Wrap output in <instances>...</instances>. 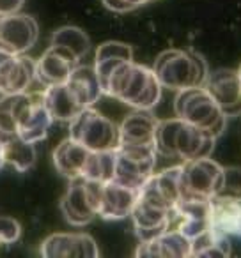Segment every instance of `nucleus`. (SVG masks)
<instances>
[{
	"mask_svg": "<svg viewBox=\"0 0 241 258\" xmlns=\"http://www.w3.org/2000/svg\"><path fill=\"white\" fill-rule=\"evenodd\" d=\"M163 89L183 90L202 87L209 75L206 60L191 50H165L156 57L153 66Z\"/></svg>",
	"mask_w": 241,
	"mask_h": 258,
	"instance_id": "nucleus-4",
	"label": "nucleus"
},
{
	"mask_svg": "<svg viewBox=\"0 0 241 258\" xmlns=\"http://www.w3.org/2000/svg\"><path fill=\"white\" fill-rule=\"evenodd\" d=\"M23 4H25V0H0V15L8 16L18 13Z\"/></svg>",
	"mask_w": 241,
	"mask_h": 258,
	"instance_id": "nucleus-32",
	"label": "nucleus"
},
{
	"mask_svg": "<svg viewBox=\"0 0 241 258\" xmlns=\"http://www.w3.org/2000/svg\"><path fill=\"white\" fill-rule=\"evenodd\" d=\"M216 197L232 198L241 202V168L239 166H227L223 168L222 184Z\"/></svg>",
	"mask_w": 241,
	"mask_h": 258,
	"instance_id": "nucleus-29",
	"label": "nucleus"
},
{
	"mask_svg": "<svg viewBox=\"0 0 241 258\" xmlns=\"http://www.w3.org/2000/svg\"><path fill=\"white\" fill-rule=\"evenodd\" d=\"M237 78H239V83H241V64H239V68H237Z\"/></svg>",
	"mask_w": 241,
	"mask_h": 258,
	"instance_id": "nucleus-33",
	"label": "nucleus"
},
{
	"mask_svg": "<svg viewBox=\"0 0 241 258\" xmlns=\"http://www.w3.org/2000/svg\"><path fill=\"white\" fill-rule=\"evenodd\" d=\"M43 97L54 122H71L80 111L85 110L80 97L68 82L44 87Z\"/></svg>",
	"mask_w": 241,
	"mask_h": 258,
	"instance_id": "nucleus-21",
	"label": "nucleus"
},
{
	"mask_svg": "<svg viewBox=\"0 0 241 258\" xmlns=\"http://www.w3.org/2000/svg\"><path fill=\"white\" fill-rule=\"evenodd\" d=\"M2 18H4V16H2V15H0V22H2Z\"/></svg>",
	"mask_w": 241,
	"mask_h": 258,
	"instance_id": "nucleus-35",
	"label": "nucleus"
},
{
	"mask_svg": "<svg viewBox=\"0 0 241 258\" xmlns=\"http://www.w3.org/2000/svg\"><path fill=\"white\" fill-rule=\"evenodd\" d=\"M101 2L112 13H130L140 6L148 4L149 0H101Z\"/></svg>",
	"mask_w": 241,
	"mask_h": 258,
	"instance_id": "nucleus-31",
	"label": "nucleus"
},
{
	"mask_svg": "<svg viewBox=\"0 0 241 258\" xmlns=\"http://www.w3.org/2000/svg\"><path fill=\"white\" fill-rule=\"evenodd\" d=\"M46 258H98L96 240L87 233H52L41 244Z\"/></svg>",
	"mask_w": 241,
	"mask_h": 258,
	"instance_id": "nucleus-16",
	"label": "nucleus"
},
{
	"mask_svg": "<svg viewBox=\"0 0 241 258\" xmlns=\"http://www.w3.org/2000/svg\"><path fill=\"white\" fill-rule=\"evenodd\" d=\"M174 111L176 117L183 118L188 124L206 129L216 138L225 131L227 117L211 97V94L204 89V85L177 90L174 99Z\"/></svg>",
	"mask_w": 241,
	"mask_h": 258,
	"instance_id": "nucleus-5",
	"label": "nucleus"
},
{
	"mask_svg": "<svg viewBox=\"0 0 241 258\" xmlns=\"http://www.w3.org/2000/svg\"><path fill=\"white\" fill-rule=\"evenodd\" d=\"M69 137L92 152L115 151L119 147V125L89 106L69 122Z\"/></svg>",
	"mask_w": 241,
	"mask_h": 258,
	"instance_id": "nucleus-6",
	"label": "nucleus"
},
{
	"mask_svg": "<svg viewBox=\"0 0 241 258\" xmlns=\"http://www.w3.org/2000/svg\"><path fill=\"white\" fill-rule=\"evenodd\" d=\"M156 124L153 110L131 111L119 124V147H155Z\"/></svg>",
	"mask_w": 241,
	"mask_h": 258,
	"instance_id": "nucleus-19",
	"label": "nucleus"
},
{
	"mask_svg": "<svg viewBox=\"0 0 241 258\" xmlns=\"http://www.w3.org/2000/svg\"><path fill=\"white\" fill-rule=\"evenodd\" d=\"M155 147H117L115 149V168L112 180L124 186L140 189L156 166Z\"/></svg>",
	"mask_w": 241,
	"mask_h": 258,
	"instance_id": "nucleus-9",
	"label": "nucleus"
},
{
	"mask_svg": "<svg viewBox=\"0 0 241 258\" xmlns=\"http://www.w3.org/2000/svg\"><path fill=\"white\" fill-rule=\"evenodd\" d=\"M209 232L232 254V244L241 242V202L213 197L209 211Z\"/></svg>",
	"mask_w": 241,
	"mask_h": 258,
	"instance_id": "nucleus-11",
	"label": "nucleus"
},
{
	"mask_svg": "<svg viewBox=\"0 0 241 258\" xmlns=\"http://www.w3.org/2000/svg\"><path fill=\"white\" fill-rule=\"evenodd\" d=\"M204 89L211 94L220 110L227 118H234L241 115V83L237 78V71L232 69H216L206 78Z\"/></svg>",
	"mask_w": 241,
	"mask_h": 258,
	"instance_id": "nucleus-14",
	"label": "nucleus"
},
{
	"mask_svg": "<svg viewBox=\"0 0 241 258\" xmlns=\"http://www.w3.org/2000/svg\"><path fill=\"white\" fill-rule=\"evenodd\" d=\"M181 198V165L165 168L160 173L153 172L138 189V200L165 211H172Z\"/></svg>",
	"mask_w": 241,
	"mask_h": 258,
	"instance_id": "nucleus-12",
	"label": "nucleus"
},
{
	"mask_svg": "<svg viewBox=\"0 0 241 258\" xmlns=\"http://www.w3.org/2000/svg\"><path fill=\"white\" fill-rule=\"evenodd\" d=\"M138 200V189L124 186L115 180L101 182L100 200H98V216L108 221L130 218Z\"/></svg>",
	"mask_w": 241,
	"mask_h": 258,
	"instance_id": "nucleus-15",
	"label": "nucleus"
},
{
	"mask_svg": "<svg viewBox=\"0 0 241 258\" xmlns=\"http://www.w3.org/2000/svg\"><path fill=\"white\" fill-rule=\"evenodd\" d=\"M34 82L36 60L25 53H15L0 43V94L27 92Z\"/></svg>",
	"mask_w": 241,
	"mask_h": 258,
	"instance_id": "nucleus-10",
	"label": "nucleus"
},
{
	"mask_svg": "<svg viewBox=\"0 0 241 258\" xmlns=\"http://www.w3.org/2000/svg\"><path fill=\"white\" fill-rule=\"evenodd\" d=\"M216 137L209 131L174 117L158 120L155 131V149L158 156L188 159L209 158L215 149Z\"/></svg>",
	"mask_w": 241,
	"mask_h": 258,
	"instance_id": "nucleus-3",
	"label": "nucleus"
},
{
	"mask_svg": "<svg viewBox=\"0 0 241 258\" xmlns=\"http://www.w3.org/2000/svg\"><path fill=\"white\" fill-rule=\"evenodd\" d=\"M211 200L204 198H181L170 211L169 228H176L194 240L209 228Z\"/></svg>",
	"mask_w": 241,
	"mask_h": 258,
	"instance_id": "nucleus-13",
	"label": "nucleus"
},
{
	"mask_svg": "<svg viewBox=\"0 0 241 258\" xmlns=\"http://www.w3.org/2000/svg\"><path fill=\"white\" fill-rule=\"evenodd\" d=\"M22 235V225L15 218L0 216V246L15 244Z\"/></svg>",
	"mask_w": 241,
	"mask_h": 258,
	"instance_id": "nucleus-30",
	"label": "nucleus"
},
{
	"mask_svg": "<svg viewBox=\"0 0 241 258\" xmlns=\"http://www.w3.org/2000/svg\"><path fill=\"white\" fill-rule=\"evenodd\" d=\"M90 152L92 151H89L82 144H78L71 137H68L55 147L54 165L57 168V172L61 175H64L68 180L76 179V177H83V170H85Z\"/></svg>",
	"mask_w": 241,
	"mask_h": 258,
	"instance_id": "nucleus-22",
	"label": "nucleus"
},
{
	"mask_svg": "<svg viewBox=\"0 0 241 258\" xmlns=\"http://www.w3.org/2000/svg\"><path fill=\"white\" fill-rule=\"evenodd\" d=\"M68 83L73 87V90L76 92V96L80 97V101H82V104L85 108L94 106L100 101V97L103 96V90H101L94 66L78 64L73 69L71 76L68 78Z\"/></svg>",
	"mask_w": 241,
	"mask_h": 258,
	"instance_id": "nucleus-25",
	"label": "nucleus"
},
{
	"mask_svg": "<svg viewBox=\"0 0 241 258\" xmlns=\"http://www.w3.org/2000/svg\"><path fill=\"white\" fill-rule=\"evenodd\" d=\"M100 180L76 177L69 180L64 197L61 200V212L71 226H85L98 216L100 200Z\"/></svg>",
	"mask_w": 241,
	"mask_h": 258,
	"instance_id": "nucleus-7",
	"label": "nucleus"
},
{
	"mask_svg": "<svg viewBox=\"0 0 241 258\" xmlns=\"http://www.w3.org/2000/svg\"><path fill=\"white\" fill-rule=\"evenodd\" d=\"M4 166V161H2V149H0V168Z\"/></svg>",
	"mask_w": 241,
	"mask_h": 258,
	"instance_id": "nucleus-34",
	"label": "nucleus"
},
{
	"mask_svg": "<svg viewBox=\"0 0 241 258\" xmlns=\"http://www.w3.org/2000/svg\"><path fill=\"white\" fill-rule=\"evenodd\" d=\"M135 256H167V258H184L191 256V239L176 228H167L160 235L149 240H140Z\"/></svg>",
	"mask_w": 241,
	"mask_h": 258,
	"instance_id": "nucleus-20",
	"label": "nucleus"
},
{
	"mask_svg": "<svg viewBox=\"0 0 241 258\" xmlns=\"http://www.w3.org/2000/svg\"><path fill=\"white\" fill-rule=\"evenodd\" d=\"M80 62L82 60L66 48L50 44V48L36 60V80L43 87L64 83Z\"/></svg>",
	"mask_w": 241,
	"mask_h": 258,
	"instance_id": "nucleus-18",
	"label": "nucleus"
},
{
	"mask_svg": "<svg viewBox=\"0 0 241 258\" xmlns=\"http://www.w3.org/2000/svg\"><path fill=\"white\" fill-rule=\"evenodd\" d=\"M52 122L43 92L4 94L0 99V135H18L37 144L46 138Z\"/></svg>",
	"mask_w": 241,
	"mask_h": 258,
	"instance_id": "nucleus-2",
	"label": "nucleus"
},
{
	"mask_svg": "<svg viewBox=\"0 0 241 258\" xmlns=\"http://www.w3.org/2000/svg\"><path fill=\"white\" fill-rule=\"evenodd\" d=\"M223 166L215 159L199 158L181 163V191L183 198H204L211 200L216 197L222 184Z\"/></svg>",
	"mask_w": 241,
	"mask_h": 258,
	"instance_id": "nucleus-8",
	"label": "nucleus"
},
{
	"mask_svg": "<svg viewBox=\"0 0 241 258\" xmlns=\"http://www.w3.org/2000/svg\"><path fill=\"white\" fill-rule=\"evenodd\" d=\"M39 36L37 22L29 15L13 13L0 22V43L15 53H27Z\"/></svg>",
	"mask_w": 241,
	"mask_h": 258,
	"instance_id": "nucleus-17",
	"label": "nucleus"
},
{
	"mask_svg": "<svg viewBox=\"0 0 241 258\" xmlns=\"http://www.w3.org/2000/svg\"><path fill=\"white\" fill-rule=\"evenodd\" d=\"M115 168V151H103V152H90L87 159L83 177L90 180H100L107 182L112 180Z\"/></svg>",
	"mask_w": 241,
	"mask_h": 258,
	"instance_id": "nucleus-28",
	"label": "nucleus"
},
{
	"mask_svg": "<svg viewBox=\"0 0 241 258\" xmlns=\"http://www.w3.org/2000/svg\"><path fill=\"white\" fill-rule=\"evenodd\" d=\"M169 218L170 211L155 207V205H149L140 200H137V205L131 212L135 233L140 240H149L165 232L169 228Z\"/></svg>",
	"mask_w": 241,
	"mask_h": 258,
	"instance_id": "nucleus-23",
	"label": "nucleus"
},
{
	"mask_svg": "<svg viewBox=\"0 0 241 258\" xmlns=\"http://www.w3.org/2000/svg\"><path fill=\"white\" fill-rule=\"evenodd\" d=\"M0 149L4 166H11L20 173L30 170L36 161L34 144L23 140L18 135H0Z\"/></svg>",
	"mask_w": 241,
	"mask_h": 258,
	"instance_id": "nucleus-24",
	"label": "nucleus"
},
{
	"mask_svg": "<svg viewBox=\"0 0 241 258\" xmlns=\"http://www.w3.org/2000/svg\"><path fill=\"white\" fill-rule=\"evenodd\" d=\"M123 60H133V48L130 44L119 43V41H107L100 44L96 50V57H94V69H96L98 80Z\"/></svg>",
	"mask_w": 241,
	"mask_h": 258,
	"instance_id": "nucleus-26",
	"label": "nucleus"
},
{
	"mask_svg": "<svg viewBox=\"0 0 241 258\" xmlns=\"http://www.w3.org/2000/svg\"><path fill=\"white\" fill-rule=\"evenodd\" d=\"M103 96L114 97L133 110H153L162 99V83L153 68L135 60L115 64L100 78Z\"/></svg>",
	"mask_w": 241,
	"mask_h": 258,
	"instance_id": "nucleus-1",
	"label": "nucleus"
},
{
	"mask_svg": "<svg viewBox=\"0 0 241 258\" xmlns=\"http://www.w3.org/2000/svg\"><path fill=\"white\" fill-rule=\"evenodd\" d=\"M52 44L66 48L68 51H71L78 60H83L87 57V53L90 51V39L82 29L78 27H61L59 30H55L52 36Z\"/></svg>",
	"mask_w": 241,
	"mask_h": 258,
	"instance_id": "nucleus-27",
	"label": "nucleus"
}]
</instances>
